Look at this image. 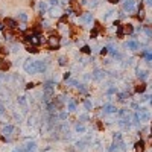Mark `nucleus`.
I'll use <instances>...</instances> for the list:
<instances>
[{
  "mask_svg": "<svg viewBox=\"0 0 152 152\" xmlns=\"http://www.w3.org/2000/svg\"><path fill=\"white\" fill-rule=\"evenodd\" d=\"M65 63H67V61H65V58H64V56H63V58H59V64H61V65H64Z\"/></svg>",
  "mask_w": 152,
  "mask_h": 152,
  "instance_id": "obj_19",
  "label": "nucleus"
},
{
  "mask_svg": "<svg viewBox=\"0 0 152 152\" xmlns=\"http://www.w3.org/2000/svg\"><path fill=\"white\" fill-rule=\"evenodd\" d=\"M123 8H125V11H128V14H134V12L137 11L134 0H125V3H123Z\"/></svg>",
  "mask_w": 152,
  "mask_h": 152,
  "instance_id": "obj_1",
  "label": "nucleus"
},
{
  "mask_svg": "<svg viewBox=\"0 0 152 152\" xmlns=\"http://www.w3.org/2000/svg\"><path fill=\"white\" fill-rule=\"evenodd\" d=\"M11 67V63L9 61H6V59H3V61H0V68H2L3 72H6L8 68Z\"/></svg>",
  "mask_w": 152,
  "mask_h": 152,
  "instance_id": "obj_8",
  "label": "nucleus"
},
{
  "mask_svg": "<svg viewBox=\"0 0 152 152\" xmlns=\"http://www.w3.org/2000/svg\"><path fill=\"white\" fill-rule=\"evenodd\" d=\"M46 9H47V5H46V3H40V11H41V14H44Z\"/></svg>",
  "mask_w": 152,
  "mask_h": 152,
  "instance_id": "obj_14",
  "label": "nucleus"
},
{
  "mask_svg": "<svg viewBox=\"0 0 152 152\" xmlns=\"http://www.w3.org/2000/svg\"><path fill=\"white\" fill-rule=\"evenodd\" d=\"M135 12H137V17H138V20H145V17H146V11L143 9V6H142V5H140V8H138V9L135 11Z\"/></svg>",
  "mask_w": 152,
  "mask_h": 152,
  "instance_id": "obj_6",
  "label": "nucleus"
},
{
  "mask_svg": "<svg viewBox=\"0 0 152 152\" xmlns=\"http://www.w3.org/2000/svg\"><path fill=\"white\" fill-rule=\"evenodd\" d=\"M91 18H93V14H91V12H87V14H84V15L81 17L82 21H90Z\"/></svg>",
  "mask_w": 152,
  "mask_h": 152,
  "instance_id": "obj_12",
  "label": "nucleus"
},
{
  "mask_svg": "<svg viewBox=\"0 0 152 152\" xmlns=\"http://www.w3.org/2000/svg\"><path fill=\"white\" fill-rule=\"evenodd\" d=\"M50 15H52V17H59L61 12H59V9H55V8H52V9H50Z\"/></svg>",
  "mask_w": 152,
  "mask_h": 152,
  "instance_id": "obj_13",
  "label": "nucleus"
},
{
  "mask_svg": "<svg viewBox=\"0 0 152 152\" xmlns=\"http://www.w3.org/2000/svg\"><path fill=\"white\" fill-rule=\"evenodd\" d=\"M126 47H129L131 50H137V49H138V43H137V41H128V43H126Z\"/></svg>",
  "mask_w": 152,
  "mask_h": 152,
  "instance_id": "obj_10",
  "label": "nucleus"
},
{
  "mask_svg": "<svg viewBox=\"0 0 152 152\" xmlns=\"http://www.w3.org/2000/svg\"><path fill=\"white\" fill-rule=\"evenodd\" d=\"M18 17H20V20H23V21L27 18V17H26V14H23V12H20V14H18Z\"/></svg>",
  "mask_w": 152,
  "mask_h": 152,
  "instance_id": "obj_17",
  "label": "nucleus"
},
{
  "mask_svg": "<svg viewBox=\"0 0 152 152\" xmlns=\"http://www.w3.org/2000/svg\"><path fill=\"white\" fill-rule=\"evenodd\" d=\"M143 149H145V142L143 140L135 143V152H143Z\"/></svg>",
  "mask_w": 152,
  "mask_h": 152,
  "instance_id": "obj_9",
  "label": "nucleus"
},
{
  "mask_svg": "<svg viewBox=\"0 0 152 152\" xmlns=\"http://www.w3.org/2000/svg\"><path fill=\"white\" fill-rule=\"evenodd\" d=\"M134 32V27L131 26V24H125V26L122 27V34L123 35H131Z\"/></svg>",
  "mask_w": 152,
  "mask_h": 152,
  "instance_id": "obj_5",
  "label": "nucleus"
},
{
  "mask_svg": "<svg viewBox=\"0 0 152 152\" xmlns=\"http://www.w3.org/2000/svg\"><path fill=\"white\" fill-rule=\"evenodd\" d=\"M49 47L50 49H58L59 47V37L58 35L49 37Z\"/></svg>",
  "mask_w": 152,
  "mask_h": 152,
  "instance_id": "obj_2",
  "label": "nucleus"
},
{
  "mask_svg": "<svg viewBox=\"0 0 152 152\" xmlns=\"http://www.w3.org/2000/svg\"><path fill=\"white\" fill-rule=\"evenodd\" d=\"M24 68H26V72H29V73H37V61L29 59L26 64H24Z\"/></svg>",
  "mask_w": 152,
  "mask_h": 152,
  "instance_id": "obj_3",
  "label": "nucleus"
},
{
  "mask_svg": "<svg viewBox=\"0 0 152 152\" xmlns=\"http://www.w3.org/2000/svg\"><path fill=\"white\" fill-rule=\"evenodd\" d=\"M81 50H82V52H84V53H91V49H90L88 46H84V47H82V49H81Z\"/></svg>",
  "mask_w": 152,
  "mask_h": 152,
  "instance_id": "obj_15",
  "label": "nucleus"
},
{
  "mask_svg": "<svg viewBox=\"0 0 152 152\" xmlns=\"http://www.w3.org/2000/svg\"><path fill=\"white\" fill-rule=\"evenodd\" d=\"M90 35H91V38H94V37L97 35V27H96V29H93V31H91V34H90Z\"/></svg>",
  "mask_w": 152,
  "mask_h": 152,
  "instance_id": "obj_18",
  "label": "nucleus"
},
{
  "mask_svg": "<svg viewBox=\"0 0 152 152\" xmlns=\"http://www.w3.org/2000/svg\"><path fill=\"white\" fill-rule=\"evenodd\" d=\"M106 52H108V50H106V49L104 47V49H102V50H100V55H106Z\"/></svg>",
  "mask_w": 152,
  "mask_h": 152,
  "instance_id": "obj_20",
  "label": "nucleus"
},
{
  "mask_svg": "<svg viewBox=\"0 0 152 152\" xmlns=\"http://www.w3.org/2000/svg\"><path fill=\"white\" fill-rule=\"evenodd\" d=\"M2 29H3V26H2V24H0V31H2Z\"/></svg>",
  "mask_w": 152,
  "mask_h": 152,
  "instance_id": "obj_23",
  "label": "nucleus"
},
{
  "mask_svg": "<svg viewBox=\"0 0 152 152\" xmlns=\"http://www.w3.org/2000/svg\"><path fill=\"white\" fill-rule=\"evenodd\" d=\"M5 24H6L8 27H11V29H14V27L17 26V21L12 20V18H5Z\"/></svg>",
  "mask_w": 152,
  "mask_h": 152,
  "instance_id": "obj_7",
  "label": "nucleus"
},
{
  "mask_svg": "<svg viewBox=\"0 0 152 152\" xmlns=\"http://www.w3.org/2000/svg\"><path fill=\"white\" fill-rule=\"evenodd\" d=\"M29 38V43L31 44H34V46H37V44H40L41 43V35H38V34H31V37H27Z\"/></svg>",
  "mask_w": 152,
  "mask_h": 152,
  "instance_id": "obj_4",
  "label": "nucleus"
},
{
  "mask_svg": "<svg viewBox=\"0 0 152 152\" xmlns=\"http://www.w3.org/2000/svg\"><path fill=\"white\" fill-rule=\"evenodd\" d=\"M50 5H58V0H50Z\"/></svg>",
  "mask_w": 152,
  "mask_h": 152,
  "instance_id": "obj_21",
  "label": "nucleus"
},
{
  "mask_svg": "<svg viewBox=\"0 0 152 152\" xmlns=\"http://www.w3.org/2000/svg\"><path fill=\"white\" fill-rule=\"evenodd\" d=\"M111 3H119V0H110Z\"/></svg>",
  "mask_w": 152,
  "mask_h": 152,
  "instance_id": "obj_22",
  "label": "nucleus"
},
{
  "mask_svg": "<svg viewBox=\"0 0 152 152\" xmlns=\"http://www.w3.org/2000/svg\"><path fill=\"white\" fill-rule=\"evenodd\" d=\"M145 90H146V84H143V82L142 84H137V87H135V91L137 93H143Z\"/></svg>",
  "mask_w": 152,
  "mask_h": 152,
  "instance_id": "obj_11",
  "label": "nucleus"
},
{
  "mask_svg": "<svg viewBox=\"0 0 152 152\" xmlns=\"http://www.w3.org/2000/svg\"><path fill=\"white\" fill-rule=\"evenodd\" d=\"M9 132H12V126H8V128H5V134L9 135Z\"/></svg>",
  "mask_w": 152,
  "mask_h": 152,
  "instance_id": "obj_16",
  "label": "nucleus"
}]
</instances>
